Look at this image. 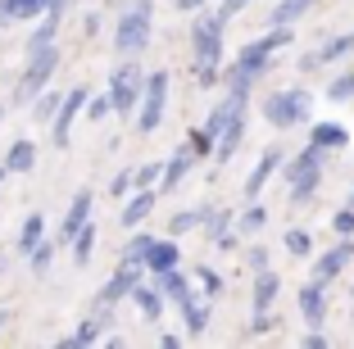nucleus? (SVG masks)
I'll use <instances>...</instances> for the list:
<instances>
[{
	"label": "nucleus",
	"instance_id": "f257e3e1",
	"mask_svg": "<svg viewBox=\"0 0 354 349\" xmlns=\"http://www.w3.org/2000/svg\"><path fill=\"white\" fill-rule=\"evenodd\" d=\"M291 41H295V32H291V28H272V32H263V37H254V41H245V46L236 50V59H232V68L223 73L227 91L250 95V86L259 82L263 73H268L272 55H277V50H286Z\"/></svg>",
	"mask_w": 354,
	"mask_h": 349
},
{
	"label": "nucleus",
	"instance_id": "f03ea898",
	"mask_svg": "<svg viewBox=\"0 0 354 349\" xmlns=\"http://www.w3.org/2000/svg\"><path fill=\"white\" fill-rule=\"evenodd\" d=\"M223 28H227V19L218 10L196 14V23H191V50H196V82L200 86H214L223 77Z\"/></svg>",
	"mask_w": 354,
	"mask_h": 349
},
{
	"label": "nucleus",
	"instance_id": "7ed1b4c3",
	"mask_svg": "<svg viewBox=\"0 0 354 349\" xmlns=\"http://www.w3.org/2000/svg\"><path fill=\"white\" fill-rule=\"evenodd\" d=\"M323 145H304L300 154H295L291 164H281V173H286V186H291V205H309L313 196H318V186H323Z\"/></svg>",
	"mask_w": 354,
	"mask_h": 349
},
{
	"label": "nucleus",
	"instance_id": "20e7f679",
	"mask_svg": "<svg viewBox=\"0 0 354 349\" xmlns=\"http://www.w3.org/2000/svg\"><path fill=\"white\" fill-rule=\"evenodd\" d=\"M55 68H59V46H41V50H32L28 64H23V73H19V86H14L10 100L14 104H32L37 95L46 91V86H50Z\"/></svg>",
	"mask_w": 354,
	"mask_h": 349
},
{
	"label": "nucleus",
	"instance_id": "39448f33",
	"mask_svg": "<svg viewBox=\"0 0 354 349\" xmlns=\"http://www.w3.org/2000/svg\"><path fill=\"white\" fill-rule=\"evenodd\" d=\"M150 32H155V19H150V0H136L127 14H118L114 50H118V55H141V50L150 46Z\"/></svg>",
	"mask_w": 354,
	"mask_h": 349
},
{
	"label": "nucleus",
	"instance_id": "423d86ee",
	"mask_svg": "<svg viewBox=\"0 0 354 349\" xmlns=\"http://www.w3.org/2000/svg\"><path fill=\"white\" fill-rule=\"evenodd\" d=\"M309 104L313 100H309L304 86H286V91H272L268 100H263V118L286 132V127H300L304 118H309Z\"/></svg>",
	"mask_w": 354,
	"mask_h": 349
},
{
	"label": "nucleus",
	"instance_id": "0eeeda50",
	"mask_svg": "<svg viewBox=\"0 0 354 349\" xmlns=\"http://www.w3.org/2000/svg\"><path fill=\"white\" fill-rule=\"evenodd\" d=\"M164 109H168V73L155 68V73H146V95H141V104H136V132L141 136L159 132Z\"/></svg>",
	"mask_w": 354,
	"mask_h": 349
},
{
	"label": "nucleus",
	"instance_id": "6e6552de",
	"mask_svg": "<svg viewBox=\"0 0 354 349\" xmlns=\"http://www.w3.org/2000/svg\"><path fill=\"white\" fill-rule=\"evenodd\" d=\"M146 95V73L136 68V64H118L109 73V100H114V113H132Z\"/></svg>",
	"mask_w": 354,
	"mask_h": 349
},
{
	"label": "nucleus",
	"instance_id": "1a4fd4ad",
	"mask_svg": "<svg viewBox=\"0 0 354 349\" xmlns=\"http://www.w3.org/2000/svg\"><path fill=\"white\" fill-rule=\"evenodd\" d=\"M146 272H150L146 263H118V272H114L109 281H104L100 295H95V299H100V308H114L118 299H132V290L141 286V281H146Z\"/></svg>",
	"mask_w": 354,
	"mask_h": 349
},
{
	"label": "nucleus",
	"instance_id": "9d476101",
	"mask_svg": "<svg viewBox=\"0 0 354 349\" xmlns=\"http://www.w3.org/2000/svg\"><path fill=\"white\" fill-rule=\"evenodd\" d=\"M345 55H354V32H341V37H327L323 46H313L309 55H300V68H304V73L327 68V64L345 59Z\"/></svg>",
	"mask_w": 354,
	"mask_h": 349
},
{
	"label": "nucleus",
	"instance_id": "9b49d317",
	"mask_svg": "<svg viewBox=\"0 0 354 349\" xmlns=\"http://www.w3.org/2000/svg\"><path fill=\"white\" fill-rule=\"evenodd\" d=\"M91 100V95H86V86H73V91L64 95V104H59V113H55V123H50V141L59 145H68V132H73V123H77V113H82V104Z\"/></svg>",
	"mask_w": 354,
	"mask_h": 349
},
{
	"label": "nucleus",
	"instance_id": "f8f14e48",
	"mask_svg": "<svg viewBox=\"0 0 354 349\" xmlns=\"http://www.w3.org/2000/svg\"><path fill=\"white\" fill-rule=\"evenodd\" d=\"M350 258H354V236H341L332 249H323V254H318V263H313V277H318V281H336L345 267H350Z\"/></svg>",
	"mask_w": 354,
	"mask_h": 349
},
{
	"label": "nucleus",
	"instance_id": "ddd939ff",
	"mask_svg": "<svg viewBox=\"0 0 354 349\" xmlns=\"http://www.w3.org/2000/svg\"><path fill=\"white\" fill-rule=\"evenodd\" d=\"M91 205H95V191L91 186H82L73 196V205H68V214H64V227H59V240H73L77 232H82L86 223H91Z\"/></svg>",
	"mask_w": 354,
	"mask_h": 349
},
{
	"label": "nucleus",
	"instance_id": "4468645a",
	"mask_svg": "<svg viewBox=\"0 0 354 349\" xmlns=\"http://www.w3.org/2000/svg\"><path fill=\"white\" fill-rule=\"evenodd\" d=\"M281 164H286V159H281L277 145H272V150H263V154H259V164H254V168H250V177H245V196L259 200V196H263V186L272 182V173H277Z\"/></svg>",
	"mask_w": 354,
	"mask_h": 349
},
{
	"label": "nucleus",
	"instance_id": "2eb2a0df",
	"mask_svg": "<svg viewBox=\"0 0 354 349\" xmlns=\"http://www.w3.org/2000/svg\"><path fill=\"white\" fill-rule=\"evenodd\" d=\"M159 196H164L159 186H155V191H136V196H127V205L118 209V223H123L127 232H136V227L150 218V209H155V200H159Z\"/></svg>",
	"mask_w": 354,
	"mask_h": 349
},
{
	"label": "nucleus",
	"instance_id": "dca6fc26",
	"mask_svg": "<svg viewBox=\"0 0 354 349\" xmlns=\"http://www.w3.org/2000/svg\"><path fill=\"white\" fill-rule=\"evenodd\" d=\"M300 318L309 322V327H318V322L327 318V281L313 277L309 286H300Z\"/></svg>",
	"mask_w": 354,
	"mask_h": 349
},
{
	"label": "nucleus",
	"instance_id": "f3484780",
	"mask_svg": "<svg viewBox=\"0 0 354 349\" xmlns=\"http://www.w3.org/2000/svg\"><path fill=\"white\" fill-rule=\"evenodd\" d=\"M191 164H196V150H191V145H177V150L168 154V164H164V177H159V191H177V186L187 182Z\"/></svg>",
	"mask_w": 354,
	"mask_h": 349
},
{
	"label": "nucleus",
	"instance_id": "a211bd4d",
	"mask_svg": "<svg viewBox=\"0 0 354 349\" xmlns=\"http://www.w3.org/2000/svg\"><path fill=\"white\" fill-rule=\"evenodd\" d=\"M5 168H10V177H23L37 168V145L28 141V136H19V141H10V150H5Z\"/></svg>",
	"mask_w": 354,
	"mask_h": 349
},
{
	"label": "nucleus",
	"instance_id": "6ab92c4d",
	"mask_svg": "<svg viewBox=\"0 0 354 349\" xmlns=\"http://www.w3.org/2000/svg\"><path fill=\"white\" fill-rule=\"evenodd\" d=\"M277 290H281V277L272 272V267L254 272V290H250V304H254V313H268V308H272V299H277Z\"/></svg>",
	"mask_w": 354,
	"mask_h": 349
},
{
	"label": "nucleus",
	"instance_id": "aec40b11",
	"mask_svg": "<svg viewBox=\"0 0 354 349\" xmlns=\"http://www.w3.org/2000/svg\"><path fill=\"white\" fill-rule=\"evenodd\" d=\"M177 258H182V249H177V236H168V240H155V245H150V254H146L150 277H159V272L177 267Z\"/></svg>",
	"mask_w": 354,
	"mask_h": 349
},
{
	"label": "nucleus",
	"instance_id": "412c9836",
	"mask_svg": "<svg viewBox=\"0 0 354 349\" xmlns=\"http://www.w3.org/2000/svg\"><path fill=\"white\" fill-rule=\"evenodd\" d=\"M132 299H136V308H141V313H146V322H159L164 318V290H159V281L155 286H146V281H141V286L132 290Z\"/></svg>",
	"mask_w": 354,
	"mask_h": 349
},
{
	"label": "nucleus",
	"instance_id": "4be33fe9",
	"mask_svg": "<svg viewBox=\"0 0 354 349\" xmlns=\"http://www.w3.org/2000/svg\"><path fill=\"white\" fill-rule=\"evenodd\" d=\"M241 141H245V109H241L236 118H232V123H227V132L218 136V150H214V159H218V164H227L232 154L241 150Z\"/></svg>",
	"mask_w": 354,
	"mask_h": 349
},
{
	"label": "nucleus",
	"instance_id": "5701e85b",
	"mask_svg": "<svg viewBox=\"0 0 354 349\" xmlns=\"http://www.w3.org/2000/svg\"><path fill=\"white\" fill-rule=\"evenodd\" d=\"M309 141L323 145V150H345V145H350V127L345 123H313Z\"/></svg>",
	"mask_w": 354,
	"mask_h": 349
},
{
	"label": "nucleus",
	"instance_id": "b1692460",
	"mask_svg": "<svg viewBox=\"0 0 354 349\" xmlns=\"http://www.w3.org/2000/svg\"><path fill=\"white\" fill-rule=\"evenodd\" d=\"M41 240H46V218L41 214H28V218H23V227H19V240H14V245H19V254H32Z\"/></svg>",
	"mask_w": 354,
	"mask_h": 349
},
{
	"label": "nucleus",
	"instance_id": "393cba45",
	"mask_svg": "<svg viewBox=\"0 0 354 349\" xmlns=\"http://www.w3.org/2000/svg\"><path fill=\"white\" fill-rule=\"evenodd\" d=\"M182 322H187V336H200L209 327V295L205 299H182Z\"/></svg>",
	"mask_w": 354,
	"mask_h": 349
},
{
	"label": "nucleus",
	"instance_id": "a878e982",
	"mask_svg": "<svg viewBox=\"0 0 354 349\" xmlns=\"http://www.w3.org/2000/svg\"><path fill=\"white\" fill-rule=\"evenodd\" d=\"M309 5H313V0H277V5H272V14H268V23H272V28H291L295 19H304V14H309Z\"/></svg>",
	"mask_w": 354,
	"mask_h": 349
},
{
	"label": "nucleus",
	"instance_id": "bb28decb",
	"mask_svg": "<svg viewBox=\"0 0 354 349\" xmlns=\"http://www.w3.org/2000/svg\"><path fill=\"white\" fill-rule=\"evenodd\" d=\"M37 14H46V0H0V23L37 19Z\"/></svg>",
	"mask_w": 354,
	"mask_h": 349
},
{
	"label": "nucleus",
	"instance_id": "cd10ccee",
	"mask_svg": "<svg viewBox=\"0 0 354 349\" xmlns=\"http://www.w3.org/2000/svg\"><path fill=\"white\" fill-rule=\"evenodd\" d=\"M159 290H164L168 299H173V304H182V299H191V281L182 277V272H177V267H168V272H159Z\"/></svg>",
	"mask_w": 354,
	"mask_h": 349
},
{
	"label": "nucleus",
	"instance_id": "c85d7f7f",
	"mask_svg": "<svg viewBox=\"0 0 354 349\" xmlns=\"http://www.w3.org/2000/svg\"><path fill=\"white\" fill-rule=\"evenodd\" d=\"M209 218V209H182V214L168 223V236H187V232H200Z\"/></svg>",
	"mask_w": 354,
	"mask_h": 349
},
{
	"label": "nucleus",
	"instance_id": "c756f323",
	"mask_svg": "<svg viewBox=\"0 0 354 349\" xmlns=\"http://www.w3.org/2000/svg\"><path fill=\"white\" fill-rule=\"evenodd\" d=\"M100 336H104V318H86L82 327L73 331V336L64 340V349H82V345H95Z\"/></svg>",
	"mask_w": 354,
	"mask_h": 349
},
{
	"label": "nucleus",
	"instance_id": "7c9ffc66",
	"mask_svg": "<svg viewBox=\"0 0 354 349\" xmlns=\"http://www.w3.org/2000/svg\"><path fill=\"white\" fill-rule=\"evenodd\" d=\"M68 245H73V258H77V267H86V263H91V254H95V223H86L82 232H77V236L68 240Z\"/></svg>",
	"mask_w": 354,
	"mask_h": 349
},
{
	"label": "nucleus",
	"instance_id": "2f4dec72",
	"mask_svg": "<svg viewBox=\"0 0 354 349\" xmlns=\"http://www.w3.org/2000/svg\"><path fill=\"white\" fill-rule=\"evenodd\" d=\"M59 104H64V95H55L50 86H46V91L37 95V100H32V118H37V123H55V113H59Z\"/></svg>",
	"mask_w": 354,
	"mask_h": 349
},
{
	"label": "nucleus",
	"instance_id": "473e14b6",
	"mask_svg": "<svg viewBox=\"0 0 354 349\" xmlns=\"http://www.w3.org/2000/svg\"><path fill=\"white\" fill-rule=\"evenodd\" d=\"M327 100H332V104H345V100H354V68L336 73L332 82H327Z\"/></svg>",
	"mask_w": 354,
	"mask_h": 349
},
{
	"label": "nucleus",
	"instance_id": "72a5a7b5",
	"mask_svg": "<svg viewBox=\"0 0 354 349\" xmlns=\"http://www.w3.org/2000/svg\"><path fill=\"white\" fill-rule=\"evenodd\" d=\"M150 245H155V236H146V232H136L132 240L123 245V254H118V263H146Z\"/></svg>",
	"mask_w": 354,
	"mask_h": 349
},
{
	"label": "nucleus",
	"instance_id": "f704fd0d",
	"mask_svg": "<svg viewBox=\"0 0 354 349\" xmlns=\"http://www.w3.org/2000/svg\"><path fill=\"white\" fill-rule=\"evenodd\" d=\"M281 245H286V254H295V258H309L313 254V236L304 232V227H291V232L281 236Z\"/></svg>",
	"mask_w": 354,
	"mask_h": 349
},
{
	"label": "nucleus",
	"instance_id": "c9c22d12",
	"mask_svg": "<svg viewBox=\"0 0 354 349\" xmlns=\"http://www.w3.org/2000/svg\"><path fill=\"white\" fill-rule=\"evenodd\" d=\"M241 232H245V236H254V232H263V227H268V209L259 205V200H250V209H245V214H241Z\"/></svg>",
	"mask_w": 354,
	"mask_h": 349
},
{
	"label": "nucleus",
	"instance_id": "e433bc0d",
	"mask_svg": "<svg viewBox=\"0 0 354 349\" xmlns=\"http://www.w3.org/2000/svg\"><path fill=\"white\" fill-rule=\"evenodd\" d=\"M232 232V214L227 209H209V218H205V236L209 240H218V236H227Z\"/></svg>",
	"mask_w": 354,
	"mask_h": 349
},
{
	"label": "nucleus",
	"instance_id": "4c0bfd02",
	"mask_svg": "<svg viewBox=\"0 0 354 349\" xmlns=\"http://www.w3.org/2000/svg\"><path fill=\"white\" fill-rule=\"evenodd\" d=\"M28 258H32V272H37V277H41L46 267H50V258H55V240L46 236V240H41V245H37V249H32Z\"/></svg>",
	"mask_w": 354,
	"mask_h": 349
},
{
	"label": "nucleus",
	"instance_id": "58836bf2",
	"mask_svg": "<svg viewBox=\"0 0 354 349\" xmlns=\"http://www.w3.org/2000/svg\"><path fill=\"white\" fill-rule=\"evenodd\" d=\"M132 177H136V191H155V186H159L155 177H164V164H141Z\"/></svg>",
	"mask_w": 354,
	"mask_h": 349
},
{
	"label": "nucleus",
	"instance_id": "ea45409f",
	"mask_svg": "<svg viewBox=\"0 0 354 349\" xmlns=\"http://www.w3.org/2000/svg\"><path fill=\"white\" fill-rule=\"evenodd\" d=\"M109 113H114V100H109V91L86 100V118H91V123H100V118H109Z\"/></svg>",
	"mask_w": 354,
	"mask_h": 349
},
{
	"label": "nucleus",
	"instance_id": "a19ab883",
	"mask_svg": "<svg viewBox=\"0 0 354 349\" xmlns=\"http://www.w3.org/2000/svg\"><path fill=\"white\" fill-rule=\"evenodd\" d=\"M196 281L205 286V295H209V299H218V295H223V277L214 272V267H196Z\"/></svg>",
	"mask_w": 354,
	"mask_h": 349
},
{
	"label": "nucleus",
	"instance_id": "79ce46f5",
	"mask_svg": "<svg viewBox=\"0 0 354 349\" xmlns=\"http://www.w3.org/2000/svg\"><path fill=\"white\" fill-rule=\"evenodd\" d=\"M332 232L336 236H354V205H345V209L332 214Z\"/></svg>",
	"mask_w": 354,
	"mask_h": 349
},
{
	"label": "nucleus",
	"instance_id": "37998d69",
	"mask_svg": "<svg viewBox=\"0 0 354 349\" xmlns=\"http://www.w3.org/2000/svg\"><path fill=\"white\" fill-rule=\"evenodd\" d=\"M132 186H136L132 173H118L114 182H109V196H114V200H127V196H132Z\"/></svg>",
	"mask_w": 354,
	"mask_h": 349
},
{
	"label": "nucleus",
	"instance_id": "c03bdc74",
	"mask_svg": "<svg viewBox=\"0 0 354 349\" xmlns=\"http://www.w3.org/2000/svg\"><path fill=\"white\" fill-rule=\"evenodd\" d=\"M272 327H277V318H272V308H268V313H254V322H250V331H245V336H268Z\"/></svg>",
	"mask_w": 354,
	"mask_h": 349
},
{
	"label": "nucleus",
	"instance_id": "a18cd8bd",
	"mask_svg": "<svg viewBox=\"0 0 354 349\" xmlns=\"http://www.w3.org/2000/svg\"><path fill=\"white\" fill-rule=\"evenodd\" d=\"M245 263H250V272H263V267H272V263H268V249H263V245H250V249H245Z\"/></svg>",
	"mask_w": 354,
	"mask_h": 349
},
{
	"label": "nucleus",
	"instance_id": "49530a36",
	"mask_svg": "<svg viewBox=\"0 0 354 349\" xmlns=\"http://www.w3.org/2000/svg\"><path fill=\"white\" fill-rule=\"evenodd\" d=\"M187 141H191V150H196V159H205V154H214V141H209V136L200 132V127H196V132L187 136Z\"/></svg>",
	"mask_w": 354,
	"mask_h": 349
},
{
	"label": "nucleus",
	"instance_id": "de8ad7c7",
	"mask_svg": "<svg viewBox=\"0 0 354 349\" xmlns=\"http://www.w3.org/2000/svg\"><path fill=\"white\" fill-rule=\"evenodd\" d=\"M245 5H250V0H218V14H223V19L232 23V19H236L241 10H245Z\"/></svg>",
	"mask_w": 354,
	"mask_h": 349
},
{
	"label": "nucleus",
	"instance_id": "09e8293b",
	"mask_svg": "<svg viewBox=\"0 0 354 349\" xmlns=\"http://www.w3.org/2000/svg\"><path fill=\"white\" fill-rule=\"evenodd\" d=\"M304 349H327V336H323V331H318V327H313L309 336H304Z\"/></svg>",
	"mask_w": 354,
	"mask_h": 349
},
{
	"label": "nucleus",
	"instance_id": "8fccbe9b",
	"mask_svg": "<svg viewBox=\"0 0 354 349\" xmlns=\"http://www.w3.org/2000/svg\"><path fill=\"white\" fill-rule=\"evenodd\" d=\"M173 5H177V10H182V14H196V10H205L209 0H173Z\"/></svg>",
	"mask_w": 354,
	"mask_h": 349
},
{
	"label": "nucleus",
	"instance_id": "3c124183",
	"mask_svg": "<svg viewBox=\"0 0 354 349\" xmlns=\"http://www.w3.org/2000/svg\"><path fill=\"white\" fill-rule=\"evenodd\" d=\"M82 28H86V37H95V32H100V14H86Z\"/></svg>",
	"mask_w": 354,
	"mask_h": 349
},
{
	"label": "nucleus",
	"instance_id": "603ef678",
	"mask_svg": "<svg viewBox=\"0 0 354 349\" xmlns=\"http://www.w3.org/2000/svg\"><path fill=\"white\" fill-rule=\"evenodd\" d=\"M46 10H50V14H64V10H68V0H46Z\"/></svg>",
	"mask_w": 354,
	"mask_h": 349
},
{
	"label": "nucleus",
	"instance_id": "864d4df0",
	"mask_svg": "<svg viewBox=\"0 0 354 349\" xmlns=\"http://www.w3.org/2000/svg\"><path fill=\"white\" fill-rule=\"evenodd\" d=\"M5 327H10V313H5V308H0V331H5Z\"/></svg>",
	"mask_w": 354,
	"mask_h": 349
},
{
	"label": "nucleus",
	"instance_id": "5fc2aeb1",
	"mask_svg": "<svg viewBox=\"0 0 354 349\" xmlns=\"http://www.w3.org/2000/svg\"><path fill=\"white\" fill-rule=\"evenodd\" d=\"M5 177H10V168H5V159H0V186H5Z\"/></svg>",
	"mask_w": 354,
	"mask_h": 349
},
{
	"label": "nucleus",
	"instance_id": "6e6d98bb",
	"mask_svg": "<svg viewBox=\"0 0 354 349\" xmlns=\"http://www.w3.org/2000/svg\"><path fill=\"white\" fill-rule=\"evenodd\" d=\"M0 123H5V104H0Z\"/></svg>",
	"mask_w": 354,
	"mask_h": 349
},
{
	"label": "nucleus",
	"instance_id": "4d7b16f0",
	"mask_svg": "<svg viewBox=\"0 0 354 349\" xmlns=\"http://www.w3.org/2000/svg\"><path fill=\"white\" fill-rule=\"evenodd\" d=\"M350 205H354V186H350Z\"/></svg>",
	"mask_w": 354,
	"mask_h": 349
}]
</instances>
